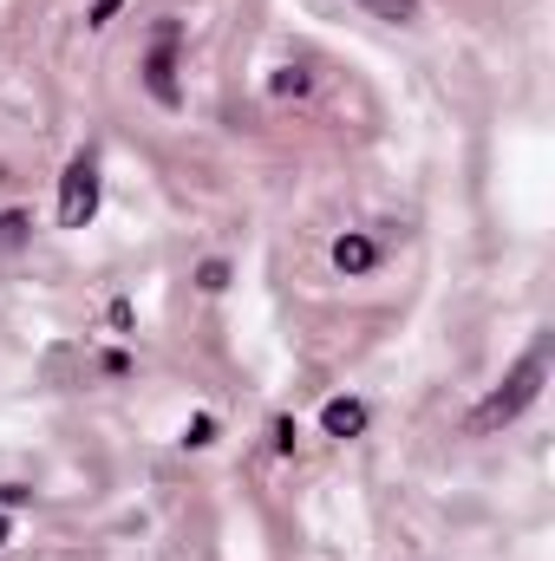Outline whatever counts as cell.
<instances>
[{
    "instance_id": "obj_1",
    "label": "cell",
    "mask_w": 555,
    "mask_h": 561,
    "mask_svg": "<svg viewBox=\"0 0 555 561\" xmlns=\"http://www.w3.org/2000/svg\"><path fill=\"white\" fill-rule=\"evenodd\" d=\"M543 379H550V346H530V353L517 359V373H510V379H503V386L471 412V419H464V431H471V437H490V431L517 424L536 399H543Z\"/></svg>"
},
{
    "instance_id": "obj_2",
    "label": "cell",
    "mask_w": 555,
    "mask_h": 561,
    "mask_svg": "<svg viewBox=\"0 0 555 561\" xmlns=\"http://www.w3.org/2000/svg\"><path fill=\"white\" fill-rule=\"evenodd\" d=\"M99 216V157L79 150L59 176V229H86Z\"/></svg>"
},
{
    "instance_id": "obj_3",
    "label": "cell",
    "mask_w": 555,
    "mask_h": 561,
    "mask_svg": "<svg viewBox=\"0 0 555 561\" xmlns=\"http://www.w3.org/2000/svg\"><path fill=\"white\" fill-rule=\"evenodd\" d=\"M177 39H183V26H177V20H157L150 59H144V85H150V99H157L163 112L183 105V92H177Z\"/></svg>"
},
{
    "instance_id": "obj_4",
    "label": "cell",
    "mask_w": 555,
    "mask_h": 561,
    "mask_svg": "<svg viewBox=\"0 0 555 561\" xmlns=\"http://www.w3.org/2000/svg\"><path fill=\"white\" fill-rule=\"evenodd\" d=\"M373 262H380V242H373V236H360V229H347V236L333 242V268H340V275H366Z\"/></svg>"
},
{
    "instance_id": "obj_5",
    "label": "cell",
    "mask_w": 555,
    "mask_h": 561,
    "mask_svg": "<svg viewBox=\"0 0 555 561\" xmlns=\"http://www.w3.org/2000/svg\"><path fill=\"white\" fill-rule=\"evenodd\" d=\"M320 431H327V437H360V431H366V405H360V399H327V405H320Z\"/></svg>"
},
{
    "instance_id": "obj_6",
    "label": "cell",
    "mask_w": 555,
    "mask_h": 561,
    "mask_svg": "<svg viewBox=\"0 0 555 561\" xmlns=\"http://www.w3.org/2000/svg\"><path fill=\"white\" fill-rule=\"evenodd\" d=\"M360 7H366V13H380V20H399V26L418 20V0H360Z\"/></svg>"
},
{
    "instance_id": "obj_7",
    "label": "cell",
    "mask_w": 555,
    "mask_h": 561,
    "mask_svg": "<svg viewBox=\"0 0 555 561\" xmlns=\"http://www.w3.org/2000/svg\"><path fill=\"white\" fill-rule=\"evenodd\" d=\"M269 92H275V99H287V92L301 99V92H307V72H301V66H281L275 79H269Z\"/></svg>"
},
{
    "instance_id": "obj_8",
    "label": "cell",
    "mask_w": 555,
    "mask_h": 561,
    "mask_svg": "<svg viewBox=\"0 0 555 561\" xmlns=\"http://www.w3.org/2000/svg\"><path fill=\"white\" fill-rule=\"evenodd\" d=\"M196 287H203V294H223V287H229V262H203V268H196Z\"/></svg>"
},
{
    "instance_id": "obj_9",
    "label": "cell",
    "mask_w": 555,
    "mask_h": 561,
    "mask_svg": "<svg viewBox=\"0 0 555 561\" xmlns=\"http://www.w3.org/2000/svg\"><path fill=\"white\" fill-rule=\"evenodd\" d=\"M209 437H216V419H190V424H183V444H190V450H196V444H209Z\"/></svg>"
},
{
    "instance_id": "obj_10",
    "label": "cell",
    "mask_w": 555,
    "mask_h": 561,
    "mask_svg": "<svg viewBox=\"0 0 555 561\" xmlns=\"http://www.w3.org/2000/svg\"><path fill=\"white\" fill-rule=\"evenodd\" d=\"M20 236H26V216H20V209H7V216H0V242H20Z\"/></svg>"
},
{
    "instance_id": "obj_11",
    "label": "cell",
    "mask_w": 555,
    "mask_h": 561,
    "mask_svg": "<svg viewBox=\"0 0 555 561\" xmlns=\"http://www.w3.org/2000/svg\"><path fill=\"white\" fill-rule=\"evenodd\" d=\"M118 7H125V0H92V26H105V20H112Z\"/></svg>"
},
{
    "instance_id": "obj_12",
    "label": "cell",
    "mask_w": 555,
    "mask_h": 561,
    "mask_svg": "<svg viewBox=\"0 0 555 561\" xmlns=\"http://www.w3.org/2000/svg\"><path fill=\"white\" fill-rule=\"evenodd\" d=\"M275 450H294V419H275Z\"/></svg>"
},
{
    "instance_id": "obj_13",
    "label": "cell",
    "mask_w": 555,
    "mask_h": 561,
    "mask_svg": "<svg viewBox=\"0 0 555 561\" xmlns=\"http://www.w3.org/2000/svg\"><path fill=\"white\" fill-rule=\"evenodd\" d=\"M7 536H13V523H7V516H0V549H7Z\"/></svg>"
}]
</instances>
